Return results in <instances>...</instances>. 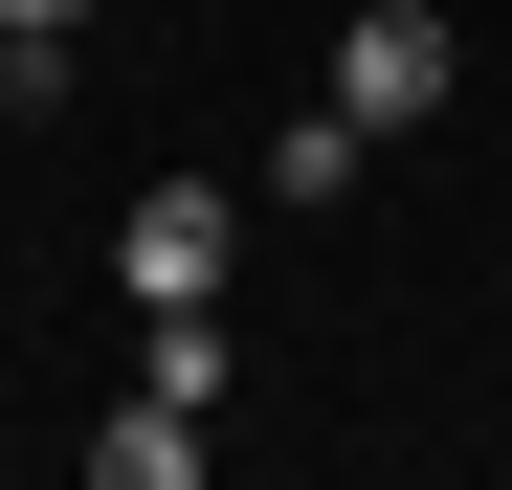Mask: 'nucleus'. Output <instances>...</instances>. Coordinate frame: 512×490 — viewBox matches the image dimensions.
<instances>
[{
    "label": "nucleus",
    "instance_id": "f257e3e1",
    "mask_svg": "<svg viewBox=\"0 0 512 490\" xmlns=\"http://www.w3.org/2000/svg\"><path fill=\"white\" fill-rule=\"evenodd\" d=\"M223 268H245V201H223V179H134L112 290H134V312H223Z\"/></svg>",
    "mask_w": 512,
    "mask_h": 490
},
{
    "label": "nucleus",
    "instance_id": "f03ea898",
    "mask_svg": "<svg viewBox=\"0 0 512 490\" xmlns=\"http://www.w3.org/2000/svg\"><path fill=\"white\" fill-rule=\"evenodd\" d=\"M468 90V45H446V0H357V23H334V112H379V134H423Z\"/></svg>",
    "mask_w": 512,
    "mask_h": 490
},
{
    "label": "nucleus",
    "instance_id": "7ed1b4c3",
    "mask_svg": "<svg viewBox=\"0 0 512 490\" xmlns=\"http://www.w3.org/2000/svg\"><path fill=\"white\" fill-rule=\"evenodd\" d=\"M357 179H379V112H334V90H312V112L268 134V201L312 223V201H357Z\"/></svg>",
    "mask_w": 512,
    "mask_h": 490
},
{
    "label": "nucleus",
    "instance_id": "20e7f679",
    "mask_svg": "<svg viewBox=\"0 0 512 490\" xmlns=\"http://www.w3.org/2000/svg\"><path fill=\"white\" fill-rule=\"evenodd\" d=\"M90 468H112V490H179V468H201V401H156V379H134L112 424H90Z\"/></svg>",
    "mask_w": 512,
    "mask_h": 490
},
{
    "label": "nucleus",
    "instance_id": "39448f33",
    "mask_svg": "<svg viewBox=\"0 0 512 490\" xmlns=\"http://www.w3.org/2000/svg\"><path fill=\"white\" fill-rule=\"evenodd\" d=\"M112 0H0V90H67V45H90Z\"/></svg>",
    "mask_w": 512,
    "mask_h": 490
}]
</instances>
